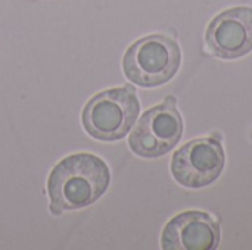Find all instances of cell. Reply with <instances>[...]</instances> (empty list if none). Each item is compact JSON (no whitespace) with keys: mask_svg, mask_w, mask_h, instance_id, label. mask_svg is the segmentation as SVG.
<instances>
[{"mask_svg":"<svg viewBox=\"0 0 252 250\" xmlns=\"http://www.w3.org/2000/svg\"><path fill=\"white\" fill-rule=\"evenodd\" d=\"M111 172L106 162L92 153H74L59 161L49 174L50 212L77 211L97 202L108 190Z\"/></svg>","mask_w":252,"mask_h":250,"instance_id":"1","label":"cell"},{"mask_svg":"<svg viewBox=\"0 0 252 250\" xmlns=\"http://www.w3.org/2000/svg\"><path fill=\"white\" fill-rule=\"evenodd\" d=\"M140 113V102L133 85L105 90L92 97L81 113L86 133L99 141H117L126 137Z\"/></svg>","mask_w":252,"mask_h":250,"instance_id":"2","label":"cell"},{"mask_svg":"<svg viewBox=\"0 0 252 250\" xmlns=\"http://www.w3.org/2000/svg\"><path fill=\"white\" fill-rule=\"evenodd\" d=\"M179 43L164 34H152L134 41L123 56L124 75L139 87L154 88L168 83L179 71Z\"/></svg>","mask_w":252,"mask_h":250,"instance_id":"3","label":"cell"},{"mask_svg":"<svg viewBox=\"0 0 252 250\" xmlns=\"http://www.w3.org/2000/svg\"><path fill=\"white\" fill-rule=\"evenodd\" d=\"M183 136V119L176 106V97L148 109L128 137L131 152L140 158H159L171 152Z\"/></svg>","mask_w":252,"mask_h":250,"instance_id":"4","label":"cell"},{"mask_svg":"<svg viewBox=\"0 0 252 250\" xmlns=\"http://www.w3.org/2000/svg\"><path fill=\"white\" fill-rule=\"evenodd\" d=\"M224 164L221 141L217 137H201L174 152L171 174L180 186L201 189L213 184L221 175Z\"/></svg>","mask_w":252,"mask_h":250,"instance_id":"5","label":"cell"},{"mask_svg":"<svg viewBox=\"0 0 252 250\" xmlns=\"http://www.w3.org/2000/svg\"><path fill=\"white\" fill-rule=\"evenodd\" d=\"M208 50L219 59L233 60L252 50V7L236 6L214 16L205 32Z\"/></svg>","mask_w":252,"mask_h":250,"instance_id":"6","label":"cell"},{"mask_svg":"<svg viewBox=\"0 0 252 250\" xmlns=\"http://www.w3.org/2000/svg\"><path fill=\"white\" fill-rule=\"evenodd\" d=\"M220 240V225L210 214L186 211L168 221L161 246L164 250H216Z\"/></svg>","mask_w":252,"mask_h":250,"instance_id":"7","label":"cell"}]
</instances>
